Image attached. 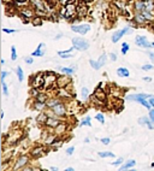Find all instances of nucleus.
Masks as SVG:
<instances>
[{"instance_id": "obj_1", "label": "nucleus", "mask_w": 154, "mask_h": 171, "mask_svg": "<svg viewBox=\"0 0 154 171\" xmlns=\"http://www.w3.org/2000/svg\"><path fill=\"white\" fill-rule=\"evenodd\" d=\"M151 97H152V94H145V93H142V94H131L126 97V100L128 101H136V103L141 104L142 106H145L147 110H151L153 107H152V105L149 104L148 100H146V99H149Z\"/></svg>"}, {"instance_id": "obj_2", "label": "nucleus", "mask_w": 154, "mask_h": 171, "mask_svg": "<svg viewBox=\"0 0 154 171\" xmlns=\"http://www.w3.org/2000/svg\"><path fill=\"white\" fill-rule=\"evenodd\" d=\"M77 14V7L75 6V4H69L66 6H63L61 7V11H60V16L65 17L66 19L72 21V18Z\"/></svg>"}, {"instance_id": "obj_3", "label": "nucleus", "mask_w": 154, "mask_h": 171, "mask_svg": "<svg viewBox=\"0 0 154 171\" xmlns=\"http://www.w3.org/2000/svg\"><path fill=\"white\" fill-rule=\"evenodd\" d=\"M30 162V157L25 155V154H20L18 155L16 163L13 164V170H20V169H24V166H27V164Z\"/></svg>"}, {"instance_id": "obj_4", "label": "nucleus", "mask_w": 154, "mask_h": 171, "mask_svg": "<svg viewBox=\"0 0 154 171\" xmlns=\"http://www.w3.org/2000/svg\"><path fill=\"white\" fill-rule=\"evenodd\" d=\"M51 110L54 112V114H57L58 117H65L69 108H66V105L63 103V101H59V103L55 104Z\"/></svg>"}, {"instance_id": "obj_5", "label": "nucleus", "mask_w": 154, "mask_h": 171, "mask_svg": "<svg viewBox=\"0 0 154 171\" xmlns=\"http://www.w3.org/2000/svg\"><path fill=\"white\" fill-rule=\"evenodd\" d=\"M72 46L77 51H86L89 47L88 41H86L84 39H81V37H74L72 39Z\"/></svg>"}, {"instance_id": "obj_6", "label": "nucleus", "mask_w": 154, "mask_h": 171, "mask_svg": "<svg viewBox=\"0 0 154 171\" xmlns=\"http://www.w3.org/2000/svg\"><path fill=\"white\" fill-rule=\"evenodd\" d=\"M30 84L32 87H35V88H42L45 86V75L43 74H37L35 76H33L30 78Z\"/></svg>"}, {"instance_id": "obj_7", "label": "nucleus", "mask_w": 154, "mask_h": 171, "mask_svg": "<svg viewBox=\"0 0 154 171\" xmlns=\"http://www.w3.org/2000/svg\"><path fill=\"white\" fill-rule=\"evenodd\" d=\"M135 43L138 47H143V48H154V42H149L147 37L142 35H137L135 39Z\"/></svg>"}, {"instance_id": "obj_8", "label": "nucleus", "mask_w": 154, "mask_h": 171, "mask_svg": "<svg viewBox=\"0 0 154 171\" xmlns=\"http://www.w3.org/2000/svg\"><path fill=\"white\" fill-rule=\"evenodd\" d=\"M131 33H132L131 28H130V27H125V28H123L122 30H118V32H116L113 35H112V42L117 43L125 34H131Z\"/></svg>"}, {"instance_id": "obj_9", "label": "nucleus", "mask_w": 154, "mask_h": 171, "mask_svg": "<svg viewBox=\"0 0 154 171\" xmlns=\"http://www.w3.org/2000/svg\"><path fill=\"white\" fill-rule=\"evenodd\" d=\"M106 59H107V56H106V54H102V56L99 58V60H97V62L90 59V60H89V64L93 66V69H94V70H99L100 68H102V66L106 64Z\"/></svg>"}, {"instance_id": "obj_10", "label": "nucleus", "mask_w": 154, "mask_h": 171, "mask_svg": "<svg viewBox=\"0 0 154 171\" xmlns=\"http://www.w3.org/2000/svg\"><path fill=\"white\" fill-rule=\"evenodd\" d=\"M89 13V9H88V4L87 1L82 0L78 5H77V14L80 17H83V16H87Z\"/></svg>"}, {"instance_id": "obj_11", "label": "nucleus", "mask_w": 154, "mask_h": 171, "mask_svg": "<svg viewBox=\"0 0 154 171\" xmlns=\"http://www.w3.org/2000/svg\"><path fill=\"white\" fill-rule=\"evenodd\" d=\"M71 30L75 33H78L81 35H84L90 30V26L89 24H80V26H71Z\"/></svg>"}, {"instance_id": "obj_12", "label": "nucleus", "mask_w": 154, "mask_h": 171, "mask_svg": "<svg viewBox=\"0 0 154 171\" xmlns=\"http://www.w3.org/2000/svg\"><path fill=\"white\" fill-rule=\"evenodd\" d=\"M45 75V86L46 87H52L57 82V78L58 77L54 75V72H46Z\"/></svg>"}, {"instance_id": "obj_13", "label": "nucleus", "mask_w": 154, "mask_h": 171, "mask_svg": "<svg viewBox=\"0 0 154 171\" xmlns=\"http://www.w3.org/2000/svg\"><path fill=\"white\" fill-rule=\"evenodd\" d=\"M57 83L59 88H66L70 83H71V78L66 76H59L57 78Z\"/></svg>"}, {"instance_id": "obj_14", "label": "nucleus", "mask_w": 154, "mask_h": 171, "mask_svg": "<svg viewBox=\"0 0 154 171\" xmlns=\"http://www.w3.org/2000/svg\"><path fill=\"white\" fill-rule=\"evenodd\" d=\"M45 147L43 146H37V147H34V148L30 151V155L32 157H34V158H39V157H41V155H43L45 154Z\"/></svg>"}, {"instance_id": "obj_15", "label": "nucleus", "mask_w": 154, "mask_h": 171, "mask_svg": "<svg viewBox=\"0 0 154 171\" xmlns=\"http://www.w3.org/2000/svg\"><path fill=\"white\" fill-rule=\"evenodd\" d=\"M138 124H141V125H147V128L148 129H154L153 128V124L154 123H152V120L149 119V117H141L140 119H138Z\"/></svg>"}, {"instance_id": "obj_16", "label": "nucleus", "mask_w": 154, "mask_h": 171, "mask_svg": "<svg viewBox=\"0 0 154 171\" xmlns=\"http://www.w3.org/2000/svg\"><path fill=\"white\" fill-rule=\"evenodd\" d=\"M35 101H40V103H47L49 99V97L47 95V93H43V92H40L36 97L34 98Z\"/></svg>"}, {"instance_id": "obj_17", "label": "nucleus", "mask_w": 154, "mask_h": 171, "mask_svg": "<svg viewBox=\"0 0 154 171\" xmlns=\"http://www.w3.org/2000/svg\"><path fill=\"white\" fill-rule=\"evenodd\" d=\"M47 119H48V114L46 113V112H41L39 116H37V118H36V120H37V123L39 124H41V125H45L46 124V122H47Z\"/></svg>"}, {"instance_id": "obj_18", "label": "nucleus", "mask_w": 154, "mask_h": 171, "mask_svg": "<svg viewBox=\"0 0 154 171\" xmlns=\"http://www.w3.org/2000/svg\"><path fill=\"white\" fill-rule=\"evenodd\" d=\"M43 43H40V45L37 46V48H36V51H34L32 53V57H42L43 54H45V51H42V48H43Z\"/></svg>"}, {"instance_id": "obj_19", "label": "nucleus", "mask_w": 154, "mask_h": 171, "mask_svg": "<svg viewBox=\"0 0 154 171\" xmlns=\"http://www.w3.org/2000/svg\"><path fill=\"white\" fill-rule=\"evenodd\" d=\"M135 164H136V162H135L134 159H130V160H128L126 163H124L122 166H120V170L122 171H124V170H129V169H131L132 166H135Z\"/></svg>"}, {"instance_id": "obj_20", "label": "nucleus", "mask_w": 154, "mask_h": 171, "mask_svg": "<svg viewBox=\"0 0 154 171\" xmlns=\"http://www.w3.org/2000/svg\"><path fill=\"white\" fill-rule=\"evenodd\" d=\"M65 131H66V124H64V123H60L59 125H57L54 128L55 135H61V134H64Z\"/></svg>"}, {"instance_id": "obj_21", "label": "nucleus", "mask_w": 154, "mask_h": 171, "mask_svg": "<svg viewBox=\"0 0 154 171\" xmlns=\"http://www.w3.org/2000/svg\"><path fill=\"white\" fill-rule=\"evenodd\" d=\"M46 106H47V104L46 103H40V101H35V103L33 104V108L36 110V111H40V112L43 111V108H45Z\"/></svg>"}, {"instance_id": "obj_22", "label": "nucleus", "mask_w": 154, "mask_h": 171, "mask_svg": "<svg viewBox=\"0 0 154 171\" xmlns=\"http://www.w3.org/2000/svg\"><path fill=\"white\" fill-rule=\"evenodd\" d=\"M117 75L119 77H129V70L126 68H119L117 69Z\"/></svg>"}, {"instance_id": "obj_23", "label": "nucleus", "mask_w": 154, "mask_h": 171, "mask_svg": "<svg viewBox=\"0 0 154 171\" xmlns=\"http://www.w3.org/2000/svg\"><path fill=\"white\" fill-rule=\"evenodd\" d=\"M14 71H16V74H17L18 81H19V82H22V81L24 80V74H23V70H22V68H20V66H17Z\"/></svg>"}, {"instance_id": "obj_24", "label": "nucleus", "mask_w": 154, "mask_h": 171, "mask_svg": "<svg viewBox=\"0 0 154 171\" xmlns=\"http://www.w3.org/2000/svg\"><path fill=\"white\" fill-rule=\"evenodd\" d=\"M59 101H61V100H60V98H59V99H57V98H54V99H48V101H47V103H46V104H47V106H48L49 108H52V107H53V106L55 105V104H58V103H59Z\"/></svg>"}, {"instance_id": "obj_25", "label": "nucleus", "mask_w": 154, "mask_h": 171, "mask_svg": "<svg viewBox=\"0 0 154 171\" xmlns=\"http://www.w3.org/2000/svg\"><path fill=\"white\" fill-rule=\"evenodd\" d=\"M97 155L101 158H112V157H116L112 152H99L97 153Z\"/></svg>"}, {"instance_id": "obj_26", "label": "nucleus", "mask_w": 154, "mask_h": 171, "mask_svg": "<svg viewBox=\"0 0 154 171\" xmlns=\"http://www.w3.org/2000/svg\"><path fill=\"white\" fill-rule=\"evenodd\" d=\"M59 70L60 71H63L64 74H66V75H72L75 72V70H74V68H59Z\"/></svg>"}, {"instance_id": "obj_27", "label": "nucleus", "mask_w": 154, "mask_h": 171, "mask_svg": "<svg viewBox=\"0 0 154 171\" xmlns=\"http://www.w3.org/2000/svg\"><path fill=\"white\" fill-rule=\"evenodd\" d=\"M81 127H83V125H88V127H91V118L89 117H86L84 118V119L82 120V122H81V124H80Z\"/></svg>"}, {"instance_id": "obj_28", "label": "nucleus", "mask_w": 154, "mask_h": 171, "mask_svg": "<svg viewBox=\"0 0 154 171\" xmlns=\"http://www.w3.org/2000/svg\"><path fill=\"white\" fill-rule=\"evenodd\" d=\"M45 5L48 7V9H53L55 5H57V0H46Z\"/></svg>"}, {"instance_id": "obj_29", "label": "nucleus", "mask_w": 154, "mask_h": 171, "mask_svg": "<svg viewBox=\"0 0 154 171\" xmlns=\"http://www.w3.org/2000/svg\"><path fill=\"white\" fill-rule=\"evenodd\" d=\"M81 95H82L83 99H88V97H89V90H88V88H87V87H83V88L81 89Z\"/></svg>"}, {"instance_id": "obj_30", "label": "nucleus", "mask_w": 154, "mask_h": 171, "mask_svg": "<svg viewBox=\"0 0 154 171\" xmlns=\"http://www.w3.org/2000/svg\"><path fill=\"white\" fill-rule=\"evenodd\" d=\"M1 87H3V94L7 97L9 95V88H7V84L5 83V81H1Z\"/></svg>"}, {"instance_id": "obj_31", "label": "nucleus", "mask_w": 154, "mask_h": 171, "mask_svg": "<svg viewBox=\"0 0 154 171\" xmlns=\"http://www.w3.org/2000/svg\"><path fill=\"white\" fill-rule=\"evenodd\" d=\"M95 119H96L97 122H100L101 124H104V123H105V117H104L102 113H96V114H95Z\"/></svg>"}, {"instance_id": "obj_32", "label": "nucleus", "mask_w": 154, "mask_h": 171, "mask_svg": "<svg viewBox=\"0 0 154 171\" xmlns=\"http://www.w3.org/2000/svg\"><path fill=\"white\" fill-rule=\"evenodd\" d=\"M17 59V51H16V47L12 46L11 47V60H16Z\"/></svg>"}, {"instance_id": "obj_33", "label": "nucleus", "mask_w": 154, "mask_h": 171, "mask_svg": "<svg viewBox=\"0 0 154 171\" xmlns=\"http://www.w3.org/2000/svg\"><path fill=\"white\" fill-rule=\"evenodd\" d=\"M129 48H130V46H129V43L124 42L122 45V54H126V52L129 51Z\"/></svg>"}, {"instance_id": "obj_34", "label": "nucleus", "mask_w": 154, "mask_h": 171, "mask_svg": "<svg viewBox=\"0 0 154 171\" xmlns=\"http://www.w3.org/2000/svg\"><path fill=\"white\" fill-rule=\"evenodd\" d=\"M33 24H34V26H41V24H42V18H40V17L33 18Z\"/></svg>"}, {"instance_id": "obj_35", "label": "nucleus", "mask_w": 154, "mask_h": 171, "mask_svg": "<svg viewBox=\"0 0 154 171\" xmlns=\"http://www.w3.org/2000/svg\"><path fill=\"white\" fill-rule=\"evenodd\" d=\"M154 66L152 65V64H145V65H142V70H145V71H148V70H153Z\"/></svg>"}, {"instance_id": "obj_36", "label": "nucleus", "mask_w": 154, "mask_h": 171, "mask_svg": "<svg viewBox=\"0 0 154 171\" xmlns=\"http://www.w3.org/2000/svg\"><path fill=\"white\" fill-rule=\"evenodd\" d=\"M59 3L63 6H66V5H69V4L75 3V0H59Z\"/></svg>"}, {"instance_id": "obj_37", "label": "nucleus", "mask_w": 154, "mask_h": 171, "mask_svg": "<svg viewBox=\"0 0 154 171\" xmlns=\"http://www.w3.org/2000/svg\"><path fill=\"white\" fill-rule=\"evenodd\" d=\"M74 49H76V48H75L74 46H72V47H70L69 49H65V51H58V54H63V53H72V51H74Z\"/></svg>"}, {"instance_id": "obj_38", "label": "nucleus", "mask_w": 154, "mask_h": 171, "mask_svg": "<svg viewBox=\"0 0 154 171\" xmlns=\"http://www.w3.org/2000/svg\"><path fill=\"white\" fill-rule=\"evenodd\" d=\"M61 58H64V59H68V58H72L74 57V53H63V54H59Z\"/></svg>"}, {"instance_id": "obj_39", "label": "nucleus", "mask_w": 154, "mask_h": 171, "mask_svg": "<svg viewBox=\"0 0 154 171\" xmlns=\"http://www.w3.org/2000/svg\"><path fill=\"white\" fill-rule=\"evenodd\" d=\"M3 32L6 33V34H13V33H16L17 30H14V29H9V28H3Z\"/></svg>"}, {"instance_id": "obj_40", "label": "nucleus", "mask_w": 154, "mask_h": 171, "mask_svg": "<svg viewBox=\"0 0 154 171\" xmlns=\"http://www.w3.org/2000/svg\"><path fill=\"white\" fill-rule=\"evenodd\" d=\"M148 117H149V119L152 120V123H154V107L149 110V116Z\"/></svg>"}, {"instance_id": "obj_41", "label": "nucleus", "mask_w": 154, "mask_h": 171, "mask_svg": "<svg viewBox=\"0 0 154 171\" xmlns=\"http://www.w3.org/2000/svg\"><path fill=\"white\" fill-rule=\"evenodd\" d=\"M122 163H123V158H119V159H117V160H116V162H113V163H112L111 165H113V166H118V165H120Z\"/></svg>"}, {"instance_id": "obj_42", "label": "nucleus", "mask_w": 154, "mask_h": 171, "mask_svg": "<svg viewBox=\"0 0 154 171\" xmlns=\"http://www.w3.org/2000/svg\"><path fill=\"white\" fill-rule=\"evenodd\" d=\"M9 75H10V72L4 71V70H3V71H1V81H5V78L9 76Z\"/></svg>"}, {"instance_id": "obj_43", "label": "nucleus", "mask_w": 154, "mask_h": 171, "mask_svg": "<svg viewBox=\"0 0 154 171\" xmlns=\"http://www.w3.org/2000/svg\"><path fill=\"white\" fill-rule=\"evenodd\" d=\"M74 152H75V147H69V148L66 149V154H69V155L74 154Z\"/></svg>"}, {"instance_id": "obj_44", "label": "nucleus", "mask_w": 154, "mask_h": 171, "mask_svg": "<svg viewBox=\"0 0 154 171\" xmlns=\"http://www.w3.org/2000/svg\"><path fill=\"white\" fill-rule=\"evenodd\" d=\"M110 141H111V140H110V137H102V139H101V142H102L104 145H109Z\"/></svg>"}, {"instance_id": "obj_45", "label": "nucleus", "mask_w": 154, "mask_h": 171, "mask_svg": "<svg viewBox=\"0 0 154 171\" xmlns=\"http://www.w3.org/2000/svg\"><path fill=\"white\" fill-rule=\"evenodd\" d=\"M24 62H25L27 64H33V62H34V60H33L32 57H25V58H24Z\"/></svg>"}, {"instance_id": "obj_46", "label": "nucleus", "mask_w": 154, "mask_h": 171, "mask_svg": "<svg viewBox=\"0 0 154 171\" xmlns=\"http://www.w3.org/2000/svg\"><path fill=\"white\" fill-rule=\"evenodd\" d=\"M109 57L111 58L112 62H114V60H117V56H116L114 53H110V54H109Z\"/></svg>"}, {"instance_id": "obj_47", "label": "nucleus", "mask_w": 154, "mask_h": 171, "mask_svg": "<svg viewBox=\"0 0 154 171\" xmlns=\"http://www.w3.org/2000/svg\"><path fill=\"white\" fill-rule=\"evenodd\" d=\"M148 101H149V104L152 105V107H154V95H152V97L149 98Z\"/></svg>"}, {"instance_id": "obj_48", "label": "nucleus", "mask_w": 154, "mask_h": 171, "mask_svg": "<svg viewBox=\"0 0 154 171\" xmlns=\"http://www.w3.org/2000/svg\"><path fill=\"white\" fill-rule=\"evenodd\" d=\"M142 80L146 81V82H152V77H143Z\"/></svg>"}, {"instance_id": "obj_49", "label": "nucleus", "mask_w": 154, "mask_h": 171, "mask_svg": "<svg viewBox=\"0 0 154 171\" xmlns=\"http://www.w3.org/2000/svg\"><path fill=\"white\" fill-rule=\"evenodd\" d=\"M148 56H149V58H151L152 60H154V53H152V52H148Z\"/></svg>"}, {"instance_id": "obj_50", "label": "nucleus", "mask_w": 154, "mask_h": 171, "mask_svg": "<svg viewBox=\"0 0 154 171\" xmlns=\"http://www.w3.org/2000/svg\"><path fill=\"white\" fill-rule=\"evenodd\" d=\"M49 170H52V171H58V170H59V169H57V168H53V166H52V168H49Z\"/></svg>"}, {"instance_id": "obj_51", "label": "nucleus", "mask_w": 154, "mask_h": 171, "mask_svg": "<svg viewBox=\"0 0 154 171\" xmlns=\"http://www.w3.org/2000/svg\"><path fill=\"white\" fill-rule=\"evenodd\" d=\"M65 171H74V168H66Z\"/></svg>"}, {"instance_id": "obj_52", "label": "nucleus", "mask_w": 154, "mask_h": 171, "mask_svg": "<svg viewBox=\"0 0 154 171\" xmlns=\"http://www.w3.org/2000/svg\"><path fill=\"white\" fill-rule=\"evenodd\" d=\"M0 62H1V65H4V64H5V59H3V58H1V60H0Z\"/></svg>"}, {"instance_id": "obj_53", "label": "nucleus", "mask_w": 154, "mask_h": 171, "mask_svg": "<svg viewBox=\"0 0 154 171\" xmlns=\"http://www.w3.org/2000/svg\"><path fill=\"white\" fill-rule=\"evenodd\" d=\"M4 116H5V113H4V111H1V116H0V117H1V119L4 118Z\"/></svg>"}, {"instance_id": "obj_54", "label": "nucleus", "mask_w": 154, "mask_h": 171, "mask_svg": "<svg viewBox=\"0 0 154 171\" xmlns=\"http://www.w3.org/2000/svg\"><path fill=\"white\" fill-rule=\"evenodd\" d=\"M84 1H87V3H89V1H93V0H84Z\"/></svg>"}, {"instance_id": "obj_55", "label": "nucleus", "mask_w": 154, "mask_h": 171, "mask_svg": "<svg viewBox=\"0 0 154 171\" xmlns=\"http://www.w3.org/2000/svg\"><path fill=\"white\" fill-rule=\"evenodd\" d=\"M151 166H152V168H154V163H153V164H152V165H151Z\"/></svg>"}]
</instances>
